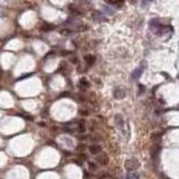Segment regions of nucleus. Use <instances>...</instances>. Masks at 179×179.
<instances>
[{"mask_svg": "<svg viewBox=\"0 0 179 179\" xmlns=\"http://www.w3.org/2000/svg\"><path fill=\"white\" fill-rule=\"evenodd\" d=\"M139 167H140V162L137 159H128L124 161V168L129 172L135 171V169H138Z\"/></svg>", "mask_w": 179, "mask_h": 179, "instance_id": "f257e3e1", "label": "nucleus"}, {"mask_svg": "<svg viewBox=\"0 0 179 179\" xmlns=\"http://www.w3.org/2000/svg\"><path fill=\"white\" fill-rule=\"evenodd\" d=\"M115 123H117L118 130L121 131L123 134L125 133V130H124V124H125V122H124V119L122 118L121 114H117L115 115Z\"/></svg>", "mask_w": 179, "mask_h": 179, "instance_id": "f03ea898", "label": "nucleus"}, {"mask_svg": "<svg viewBox=\"0 0 179 179\" xmlns=\"http://www.w3.org/2000/svg\"><path fill=\"white\" fill-rule=\"evenodd\" d=\"M113 97H115V99L121 100V99H123V97H125V92H124L121 87H115L113 91Z\"/></svg>", "mask_w": 179, "mask_h": 179, "instance_id": "7ed1b4c3", "label": "nucleus"}, {"mask_svg": "<svg viewBox=\"0 0 179 179\" xmlns=\"http://www.w3.org/2000/svg\"><path fill=\"white\" fill-rule=\"evenodd\" d=\"M107 161H109V159H107V156L105 155V153H101L100 156H97V162L102 166L107 165Z\"/></svg>", "mask_w": 179, "mask_h": 179, "instance_id": "20e7f679", "label": "nucleus"}, {"mask_svg": "<svg viewBox=\"0 0 179 179\" xmlns=\"http://www.w3.org/2000/svg\"><path fill=\"white\" fill-rule=\"evenodd\" d=\"M89 150L92 155H99L101 152V150H102V148H101V146H99V145H92V146H90Z\"/></svg>", "mask_w": 179, "mask_h": 179, "instance_id": "39448f33", "label": "nucleus"}, {"mask_svg": "<svg viewBox=\"0 0 179 179\" xmlns=\"http://www.w3.org/2000/svg\"><path fill=\"white\" fill-rule=\"evenodd\" d=\"M142 73H143V68H142V67L134 69L133 73H132V75H131V77H132V79H138L139 77L141 76Z\"/></svg>", "mask_w": 179, "mask_h": 179, "instance_id": "423d86ee", "label": "nucleus"}, {"mask_svg": "<svg viewBox=\"0 0 179 179\" xmlns=\"http://www.w3.org/2000/svg\"><path fill=\"white\" fill-rule=\"evenodd\" d=\"M104 17V15H102L100 12V11H95V12H93V19L97 21H105L107 19Z\"/></svg>", "mask_w": 179, "mask_h": 179, "instance_id": "0eeeda50", "label": "nucleus"}, {"mask_svg": "<svg viewBox=\"0 0 179 179\" xmlns=\"http://www.w3.org/2000/svg\"><path fill=\"white\" fill-rule=\"evenodd\" d=\"M160 153V147L159 146H156V147H153L152 148V159H157V157H158V155Z\"/></svg>", "mask_w": 179, "mask_h": 179, "instance_id": "6e6552de", "label": "nucleus"}, {"mask_svg": "<svg viewBox=\"0 0 179 179\" xmlns=\"http://www.w3.org/2000/svg\"><path fill=\"white\" fill-rule=\"evenodd\" d=\"M84 59H85V62L89 64V65H93L94 62H95V57H94L93 55H86L85 57H84Z\"/></svg>", "mask_w": 179, "mask_h": 179, "instance_id": "1a4fd4ad", "label": "nucleus"}, {"mask_svg": "<svg viewBox=\"0 0 179 179\" xmlns=\"http://www.w3.org/2000/svg\"><path fill=\"white\" fill-rule=\"evenodd\" d=\"M127 179H139V174L137 171H131L128 172Z\"/></svg>", "mask_w": 179, "mask_h": 179, "instance_id": "9d476101", "label": "nucleus"}, {"mask_svg": "<svg viewBox=\"0 0 179 179\" xmlns=\"http://www.w3.org/2000/svg\"><path fill=\"white\" fill-rule=\"evenodd\" d=\"M109 6H114V7H122L123 6V1H107V2Z\"/></svg>", "mask_w": 179, "mask_h": 179, "instance_id": "9b49d317", "label": "nucleus"}, {"mask_svg": "<svg viewBox=\"0 0 179 179\" xmlns=\"http://www.w3.org/2000/svg\"><path fill=\"white\" fill-rule=\"evenodd\" d=\"M160 138H161V134L159 133V132H156L151 135V139L153 142H159L160 141Z\"/></svg>", "mask_w": 179, "mask_h": 179, "instance_id": "f8f14e48", "label": "nucleus"}, {"mask_svg": "<svg viewBox=\"0 0 179 179\" xmlns=\"http://www.w3.org/2000/svg\"><path fill=\"white\" fill-rule=\"evenodd\" d=\"M103 10H104V12H105L107 15H109V16L114 15V10H112V9L109 8V7H103Z\"/></svg>", "mask_w": 179, "mask_h": 179, "instance_id": "ddd939ff", "label": "nucleus"}, {"mask_svg": "<svg viewBox=\"0 0 179 179\" xmlns=\"http://www.w3.org/2000/svg\"><path fill=\"white\" fill-rule=\"evenodd\" d=\"M53 26H51V25H44L43 27H41V30H44V31H48V30H52L53 29Z\"/></svg>", "mask_w": 179, "mask_h": 179, "instance_id": "4468645a", "label": "nucleus"}, {"mask_svg": "<svg viewBox=\"0 0 179 179\" xmlns=\"http://www.w3.org/2000/svg\"><path fill=\"white\" fill-rule=\"evenodd\" d=\"M139 89H140V92H139V94H141L142 92H146V87L143 85H139Z\"/></svg>", "mask_w": 179, "mask_h": 179, "instance_id": "2eb2a0df", "label": "nucleus"}, {"mask_svg": "<svg viewBox=\"0 0 179 179\" xmlns=\"http://www.w3.org/2000/svg\"><path fill=\"white\" fill-rule=\"evenodd\" d=\"M81 84H83V85L87 86V85H89V82H87V81H86L85 79H81Z\"/></svg>", "mask_w": 179, "mask_h": 179, "instance_id": "dca6fc26", "label": "nucleus"}, {"mask_svg": "<svg viewBox=\"0 0 179 179\" xmlns=\"http://www.w3.org/2000/svg\"><path fill=\"white\" fill-rule=\"evenodd\" d=\"M90 168H92V170H97V165H94L93 162H91V163H90Z\"/></svg>", "mask_w": 179, "mask_h": 179, "instance_id": "f3484780", "label": "nucleus"}]
</instances>
